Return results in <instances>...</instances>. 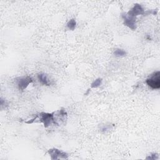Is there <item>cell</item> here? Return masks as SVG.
<instances>
[{
  "label": "cell",
  "mask_w": 160,
  "mask_h": 160,
  "mask_svg": "<svg viewBox=\"0 0 160 160\" xmlns=\"http://www.w3.org/2000/svg\"><path fill=\"white\" fill-rule=\"evenodd\" d=\"M147 84L152 89H158L160 88V72L156 71L146 79Z\"/></svg>",
  "instance_id": "1"
},
{
  "label": "cell",
  "mask_w": 160,
  "mask_h": 160,
  "mask_svg": "<svg viewBox=\"0 0 160 160\" xmlns=\"http://www.w3.org/2000/svg\"><path fill=\"white\" fill-rule=\"evenodd\" d=\"M36 118H38L40 122L43 123L45 128L49 127L52 122L54 123L53 112L48 113V112H41L37 115Z\"/></svg>",
  "instance_id": "2"
},
{
  "label": "cell",
  "mask_w": 160,
  "mask_h": 160,
  "mask_svg": "<svg viewBox=\"0 0 160 160\" xmlns=\"http://www.w3.org/2000/svg\"><path fill=\"white\" fill-rule=\"evenodd\" d=\"M53 117L54 123L57 125H59L67 119V113L64 109L53 112Z\"/></svg>",
  "instance_id": "3"
},
{
  "label": "cell",
  "mask_w": 160,
  "mask_h": 160,
  "mask_svg": "<svg viewBox=\"0 0 160 160\" xmlns=\"http://www.w3.org/2000/svg\"><path fill=\"white\" fill-rule=\"evenodd\" d=\"M48 153L49 154L51 159H67L68 154L65 152H63L61 150L52 148L48 151Z\"/></svg>",
  "instance_id": "4"
},
{
  "label": "cell",
  "mask_w": 160,
  "mask_h": 160,
  "mask_svg": "<svg viewBox=\"0 0 160 160\" xmlns=\"http://www.w3.org/2000/svg\"><path fill=\"white\" fill-rule=\"evenodd\" d=\"M122 18L124 21V24L132 30H135L136 29V18L130 16L127 14L122 16Z\"/></svg>",
  "instance_id": "5"
},
{
  "label": "cell",
  "mask_w": 160,
  "mask_h": 160,
  "mask_svg": "<svg viewBox=\"0 0 160 160\" xmlns=\"http://www.w3.org/2000/svg\"><path fill=\"white\" fill-rule=\"evenodd\" d=\"M144 10L143 8L141 6V5L139 4H135L134 6L132 8V9L127 12V14L130 16L136 18L137 16L140 14H144Z\"/></svg>",
  "instance_id": "6"
},
{
  "label": "cell",
  "mask_w": 160,
  "mask_h": 160,
  "mask_svg": "<svg viewBox=\"0 0 160 160\" xmlns=\"http://www.w3.org/2000/svg\"><path fill=\"white\" fill-rule=\"evenodd\" d=\"M32 82V79L30 76H26V77H22L19 78V80H18L17 84L19 89L23 91Z\"/></svg>",
  "instance_id": "7"
},
{
  "label": "cell",
  "mask_w": 160,
  "mask_h": 160,
  "mask_svg": "<svg viewBox=\"0 0 160 160\" xmlns=\"http://www.w3.org/2000/svg\"><path fill=\"white\" fill-rule=\"evenodd\" d=\"M38 78L39 81L43 85H46V86H49V81L48 79L47 76L46 74H44V73H41L39 74L38 75Z\"/></svg>",
  "instance_id": "8"
},
{
  "label": "cell",
  "mask_w": 160,
  "mask_h": 160,
  "mask_svg": "<svg viewBox=\"0 0 160 160\" xmlns=\"http://www.w3.org/2000/svg\"><path fill=\"white\" fill-rule=\"evenodd\" d=\"M114 54L116 57H123L126 54V52L122 49H116L114 52Z\"/></svg>",
  "instance_id": "9"
},
{
  "label": "cell",
  "mask_w": 160,
  "mask_h": 160,
  "mask_svg": "<svg viewBox=\"0 0 160 160\" xmlns=\"http://www.w3.org/2000/svg\"><path fill=\"white\" fill-rule=\"evenodd\" d=\"M76 22L74 19H70L67 24V26H68V29L70 30H72V31L76 28Z\"/></svg>",
  "instance_id": "10"
},
{
  "label": "cell",
  "mask_w": 160,
  "mask_h": 160,
  "mask_svg": "<svg viewBox=\"0 0 160 160\" xmlns=\"http://www.w3.org/2000/svg\"><path fill=\"white\" fill-rule=\"evenodd\" d=\"M102 78H98L96 79L92 84H91V88H98L99 86H101V83H102Z\"/></svg>",
  "instance_id": "11"
},
{
  "label": "cell",
  "mask_w": 160,
  "mask_h": 160,
  "mask_svg": "<svg viewBox=\"0 0 160 160\" xmlns=\"http://www.w3.org/2000/svg\"><path fill=\"white\" fill-rule=\"evenodd\" d=\"M146 159H158V155L156 153H154V154L149 155L148 157L146 158Z\"/></svg>",
  "instance_id": "12"
},
{
  "label": "cell",
  "mask_w": 160,
  "mask_h": 160,
  "mask_svg": "<svg viewBox=\"0 0 160 160\" xmlns=\"http://www.w3.org/2000/svg\"><path fill=\"white\" fill-rule=\"evenodd\" d=\"M101 131H108V130H110V126H108V125H104L102 126V127L101 128Z\"/></svg>",
  "instance_id": "13"
}]
</instances>
